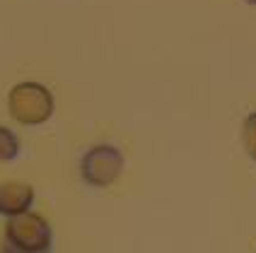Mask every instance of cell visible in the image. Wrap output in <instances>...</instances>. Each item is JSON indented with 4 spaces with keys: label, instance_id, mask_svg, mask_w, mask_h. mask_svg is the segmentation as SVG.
<instances>
[{
    "label": "cell",
    "instance_id": "cell-6",
    "mask_svg": "<svg viewBox=\"0 0 256 253\" xmlns=\"http://www.w3.org/2000/svg\"><path fill=\"white\" fill-rule=\"evenodd\" d=\"M242 145L246 150V155L252 157L256 162V111L249 113L244 118V126H242Z\"/></svg>",
    "mask_w": 256,
    "mask_h": 253
},
{
    "label": "cell",
    "instance_id": "cell-4",
    "mask_svg": "<svg viewBox=\"0 0 256 253\" xmlns=\"http://www.w3.org/2000/svg\"><path fill=\"white\" fill-rule=\"evenodd\" d=\"M34 203V188L22 181H2L0 183V215L14 217L27 212Z\"/></svg>",
    "mask_w": 256,
    "mask_h": 253
},
{
    "label": "cell",
    "instance_id": "cell-2",
    "mask_svg": "<svg viewBox=\"0 0 256 253\" xmlns=\"http://www.w3.org/2000/svg\"><path fill=\"white\" fill-rule=\"evenodd\" d=\"M8 109L17 123L22 126H42L46 123L54 109H56V101L51 89L42 82H17L8 94Z\"/></svg>",
    "mask_w": 256,
    "mask_h": 253
},
{
    "label": "cell",
    "instance_id": "cell-1",
    "mask_svg": "<svg viewBox=\"0 0 256 253\" xmlns=\"http://www.w3.org/2000/svg\"><path fill=\"white\" fill-rule=\"evenodd\" d=\"M54 232L36 212H20L5 225V253H51Z\"/></svg>",
    "mask_w": 256,
    "mask_h": 253
},
{
    "label": "cell",
    "instance_id": "cell-7",
    "mask_svg": "<svg viewBox=\"0 0 256 253\" xmlns=\"http://www.w3.org/2000/svg\"><path fill=\"white\" fill-rule=\"evenodd\" d=\"M246 2H249V5H256V0H246Z\"/></svg>",
    "mask_w": 256,
    "mask_h": 253
},
{
    "label": "cell",
    "instance_id": "cell-3",
    "mask_svg": "<svg viewBox=\"0 0 256 253\" xmlns=\"http://www.w3.org/2000/svg\"><path fill=\"white\" fill-rule=\"evenodd\" d=\"M124 171V155L112 145H94L90 147L80 162V174L85 183L94 188H106L121 176Z\"/></svg>",
    "mask_w": 256,
    "mask_h": 253
},
{
    "label": "cell",
    "instance_id": "cell-5",
    "mask_svg": "<svg viewBox=\"0 0 256 253\" xmlns=\"http://www.w3.org/2000/svg\"><path fill=\"white\" fill-rule=\"evenodd\" d=\"M20 155V138L10 128L0 126V162H12Z\"/></svg>",
    "mask_w": 256,
    "mask_h": 253
}]
</instances>
